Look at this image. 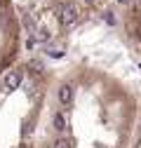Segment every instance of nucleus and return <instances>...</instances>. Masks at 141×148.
<instances>
[{"label": "nucleus", "instance_id": "0eeeda50", "mask_svg": "<svg viewBox=\"0 0 141 148\" xmlns=\"http://www.w3.org/2000/svg\"><path fill=\"white\" fill-rule=\"evenodd\" d=\"M35 33H38V35H35V40H38V42H47V40L52 38L49 31H35Z\"/></svg>", "mask_w": 141, "mask_h": 148}, {"label": "nucleus", "instance_id": "20e7f679", "mask_svg": "<svg viewBox=\"0 0 141 148\" xmlns=\"http://www.w3.org/2000/svg\"><path fill=\"white\" fill-rule=\"evenodd\" d=\"M66 113H57L54 118H52V125H54V129H57V132H64V129H66Z\"/></svg>", "mask_w": 141, "mask_h": 148}, {"label": "nucleus", "instance_id": "39448f33", "mask_svg": "<svg viewBox=\"0 0 141 148\" xmlns=\"http://www.w3.org/2000/svg\"><path fill=\"white\" fill-rule=\"evenodd\" d=\"M70 146H73V143H70V139H64V136H61V139L54 141V146H52V148H70Z\"/></svg>", "mask_w": 141, "mask_h": 148}, {"label": "nucleus", "instance_id": "f257e3e1", "mask_svg": "<svg viewBox=\"0 0 141 148\" xmlns=\"http://www.w3.org/2000/svg\"><path fill=\"white\" fill-rule=\"evenodd\" d=\"M78 16H80V7H78L75 3H66V5L61 7L59 21H61V26H70V24L78 21Z\"/></svg>", "mask_w": 141, "mask_h": 148}, {"label": "nucleus", "instance_id": "9d476101", "mask_svg": "<svg viewBox=\"0 0 141 148\" xmlns=\"http://www.w3.org/2000/svg\"><path fill=\"white\" fill-rule=\"evenodd\" d=\"M118 3H120V5H125V3H129V0H118Z\"/></svg>", "mask_w": 141, "mask_h": 148}, {"label": "nucleus", "instance_id": "423d86ee", "mask_svg": "<svg viewBox=\"0 0 141 148\" xmlns=\"http://www.w3.org/2000/svg\"><path fill=\"white\" fill-rule=\"evenodd\" d=\"M24 26L28 28V33H33V31H35V19L26 14V16H24Z\"/></svg>", "mask_w": 141, "mask_h": 148}, {"label": "nucleus", "instance_id": "6e6552de", "mask_svg": "<svg viewBox=\"0 0 141 148\" xmlns=\"http://www.w3.org/2000/svg\"><path fill=\"white\" fill-rule=\"evenodd\" d=\"M31 68H35V73H40L42 71V64L40 61H31Z\"/></svg>", "mask_w": 141, "mask_h": 148}, {"label": "nucleus", "instance_id": "7ed1b4c3", "mask_svg": "<svg viewBox=\"0 0 141 148\" xmlns=\"http://www.w3.org/2000/svg\"><path fill=\"white\" fill-rule=\"evenodd\" d=\"M59 101L66 103V106L73 101V87H70V85H64V87L59 89Z\"/></svg>", "mask_w": 141, "mask_h": 148}, {"label": "nucleus", "instance_id": "9b49d317", "mask_svg": "<svg viewBox=\"0 0 141 148\" xmlns=\"http://www.w3.org/2000/svg\"><path fill=\"white\" fill-rule=\"evenodd\" d=\"M0 5H3V0H0Z\"/></svg>", "mask_w": 141, "mask_h": 148}, {"label": "nucleus", "instance_id": "1a4fd4ad", "mask_svg": "<svg viewBox=\"0 0 141 148\" xmlns=\"http://www.w3.org/2000/svg\"><path fill=\"white\" fill-rule=\"evenodd\" d=\"M49 57H54V59H59V57H61V49H52V52H49Z\"/></svg>", "mask_w": 141, "mask_h": 148}, {"label": "nucleus", "instance_id": "f03ea898", "mask_svg": "<svg viewBox=\"0 0 141 148\" xmlns=\"http://www.w3.org/2000/svg\"><path fill=\"white\" fill-rule=\"evenodd\" d=\"M19 85H21V75H19L16 71H12V73L5 75V87H7V89H16Z\"/></svg>", "mask_w": 141, "mask_h": 148}]
</instances>
